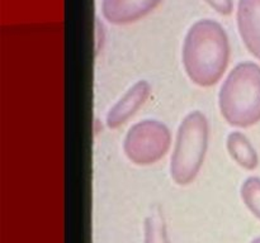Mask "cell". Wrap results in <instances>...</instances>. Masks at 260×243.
<instances>
[{
	"mask_svg": "<svg viewBox=\"0 0 260 243\" xmlns=\"http://www.w3.org/2000/svg\"><path fill=\"white\" fill-rule=\"evenodd\" d=\"M218 105L230 126L248 128L260 122V66L236 65L221 86Z\"/></svg>",
	"mask_w": 260,
	"mask_h": 243,
	"instance_id": "7a4b0ae2",
	"label": "cell"
},
{
	"mask_svg": "<svg viewBox=\"0 0 260 243\" xmlns=\"http://www.w3.org/2000/svg\"><path fill=\"white\" fill-rule=\"evenodd\" d=\"M238 27L249 52L260 60V0H239Z\"/></svg>",
	"mask_w": 260,
	"mask_h": 243,
	"instance_id": "52a82bcc",
	"label": "cell"
},
{
	"mask_svg": "<svg viewBox=\"0 0 260 243\" xmlns=\"http://www.w3.org/2000/svg\"><path fill=\"white\" fill-rule=\"evenodd\" d=\"M151 86L146 80H140L126 91L123 96L109 109L107 114V126L117 129L137 113L150 96Z\"/></svg>",
	"mask_w": 260,
	"mask_h": 243,
	"instance_id": "5b68a950",
	"label": "cell"
},
{
	"mask_svg": "<svg viewBox=\"0 0 260 243\" xmlns=\"http://www.w3.org/2000/svg\"><path fill=\"white\" fill-rule=\"evenodd\" d=\"M145 243H170L162 210L154 205L145 219Z\"/></svg>",
	"mask_w": 260,
	"mask_h": 243,
	"instance_id": "9c48e42d",
	"label": "cell"
},
{
	"mask_svg": "<svg viewBox=\"0 0 260 243\" xmlns=\"http://www.w3.org/2000/svg\"><path fill=\"white\" fill-rule=\"evenodd\" d=\"M161 0H102V14L112 24H129L155 9Z\"/></svg>",
	"mask_w": 260,
	"mask_h": 243,
	"instance_id": "8992f818",
	"label": "cell"
},
{
	"mask_svg": "<svg viewBox=\"0 0 260 243\" xmlns=\"http://www.w3.org/2000/svg\"><path fill=\"white\" fill-rule=\"evenodd\" d=\"M182 58L193 84L202 88L217 84L230 61V42L222 25L212 19L196 22L184 38Z\"/></svg>",
	"mask_w": 260,
	"mask_h": 243,
	"instance_id": "6da1fadb",
	"label": "cell"
},
{
	"mask_svg": "<svg viewBox=\"0 0 260 243\" xmlns=\"http://www.w3.org/2000/svg\"><path fill=\"white\" fill-rule=\"evenodd\" d=\"M172 134L164 123L145 119L128 129L123 142L127 158L139 166L156 164L169 151Z\"/></svg>",
	"mask_w": 260,
	"mask_h": 243,
	"instance_id": "277c9868",
	"label": "cell"
},
{
	"mask_svg": "<svg viewBox=\"0 0 260 243\" xmlns=\"http://www.w3.org/2000/svg\"><path fill=\"white\" fill-rule=\"evenodd\" d=\"M208 136L210 127L205 114L196 110L184 116L170 159V175L175 184L185 186L194 181L205 161Z\"/></svg>",
	"mask_w": 260,
	"mask_h": 243,
	"instance_id": "3957f363",
	"label": "cell"
},
{
	"mask_svg": "<svg viewBox=\"0 0 260 243\" xmlns=\"http://www.w3.org/2000/svg\"><path fill=\"white\" fill-rule=\"evenodd\" d=\"M251 243H260V237H259V238H256V239H254L253 242H251Z\"/></svg>",
	"mask_w": 260,
	"mask_h": 243,
	"instance_id": "7c38bea8",
	"label": "cell"
},
{
	"mask_svg": "<svg viewBox=\"0 0 260 243\" xmlns=\"http://www.w3.org/2000/svg\"><path fill=\"white\" fill-rule=\"evenodd\" d=\"M226 147L230 156L239 166L249 171H253L258 167V153L245 134L241 132H231L228 136Z\"/></svg>",
	"mask_w": 260,
	"mask_h": 243,
	"instance_id": "ba28073f",
	"label": "cell"
},
{
	"mask_svg": "<svg viewBox=\"0 0 260 243\" xmlns=\"http://www.w3.org/2000/svg\"><path fill=\"white\" fill-rule=\"evenodd\" d=\"M240 195L246 208L260 220V177H248L241 185Z\"/></svg>",
	"mask_w": 260,
	"mask_h": 243,
	"instance_id": "30bf717a",
	"label": "cell"
},
{
	"mask_svg": "<svg viewBox=\"0 0 260 243\" xmlns=\"http://www.w3.org/2000/svg\"><path fill=\"white\" fill-rule=\"evenodd\" d=\"M205 2L222 15L231 14L234 9L233 0H205Z\"/></svg>",
	"mask_w": 260,
	"mask_h": 243,
	"instance_id": "8fae6325",
	"label": "cell"
}]
</instances>
